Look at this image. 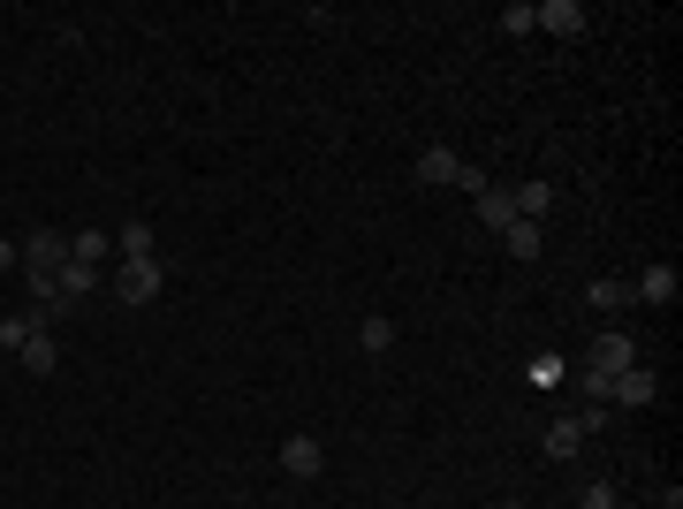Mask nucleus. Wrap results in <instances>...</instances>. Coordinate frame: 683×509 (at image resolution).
<instances>
[{
	"instance_id": "obj_5",
	"label": "nucleus",
	"mask_w": 683,
	"mask_h": 509,
	"mask_svg": "<svg viewBox=\"0 0 683 509\" xmlns=\"http://www.w3.org/2000/svg\"><path fill=\"white\" fill-rule=\"evenodd\" d=\"M122 304H152L160 297V258H122Z\"/></svg>"
},
{
	"instance_id": "obj_9",
	"label": "nucleus",
	"mask_w": 683,
	"mask_h": 509,
	"mask_svg": "<svg viewBox=\"0 0 683 509\" xmlns=\"http://www.w3.org/2000/svg\"><path fill=\"white\" fill-rule=\"evenodd\" d=\"M69 258H77V266H91V274H99V266L115 258V236H107V228H77V236H69Z\"/></svg>"
},
{
	"instance_id": "obj_22",
	"label": "nucleus",
	"mask_w": 683,
	"mask_h": 509,
	"mask_svg": "<svg viewBox=\"0 0 683 509\" xmlns=\"http://www.w3.org/2000/svg\"><path fill=\"white\" fill-rule=\"evenodd\" d=\"M502 509H524V502H502Z\"/></svg>"
},
{
	"instance_id": "obj_17",
	"label": "nucleus",
	"mask_w": 683,
	"mask_h": 509,
	"mask_svg": "<svg viewBox=\"0 0 683 509\" xmlns=\"http://www.w3.org/2000/svg\"><path fill=\"white\" fill-rule=\"evenodd\" d=\"M532 31H540V23H532V0H509V8H502V39H532Z\"/></svg>"
},
{
	"instance_id": "obj_6",
	"label": "nucleus",
	"mask_w": 683,
	"mask_h": 509,
	"mask_svg": "<svg viewBox=\"0 0 683 509\" xmlns=\"http://www.w3.org/2000/svg\"><path fill=\"white\" fill-rule=\"evenodd\" d=\"M281 471H289V479H319V471H327V449H319L311 433H289V441H281Z\"/></svg>"
},
{
	"instance_id": "obj_7",
	"label": "nucleus",
	"mask_w": 683,
	"mask_h": 509,
	"mask_svg": "<svg viewBox=\"0 0 683 509\" xmlns=\"http://www.w3.org/2000/svg\"><path fill=\"white\" fill-rule=\"evenodd\" d=\"M532 23L555 31V39H577V31H585V8H577V0H532Z\"/></svg>"
},
{
	"instance_id": "obj_12",
	"label": "nucleus",
	"mask_w": 683,
	"mask_h": 509,
	"mask_svg": "<svg viewBox=\"0 0 683 509\" xmlns=\"http://www.w3.org/2000/svg\"><path fill=\"white\" fill-rule=\"evenodd\" d=\"M631 297H645V304H676V266H645L639 282H631Z\"/></svg>"
},
{
	"instance_id": "obj_2",
	"label": "nucleus",
	"mask_w": 683,
	"mask_h": 509,
	"mask_svg": "<svg viewBox=\"0 0 683 509\" xmlns=\"http://www.w3.org/2000/svg\"><path fill=\"white\" fill-rule=\"evenodd\" d=\"M418 183H456V190H471V198L486 190V175L471 168L456 145H426V153H418Z\"/></svg>"
},
{
	"instance_id": "obj_18",
	"label": "nucleus",
	"mask_w": 683,
	"mask_h": 509,
	"mask_svg": "<svg viewBox=\"0 0 683 509\" xmlns=\"http://www.w3.org/2000/svg\"><path fill=\"white\" fill-rule=\"evenodd\" d=\"M357 342H365L373 358H380V350H395V320H365V327H357Z\"/></svg>"
},
{
	"instance_id": "obj_20",
	"label": "nucleus",
	"mask_w": 683,
	"mask_h": 509,
	"mask_svg": "<svg viewBox=\"0 0 683 509\" xmlns=\"http://www.w3.org/2000/svg\"><path fill=\"white\" fill-rule=\"evenodd\" d=\"M577 509H615V487H607V479H593V487H585V502Z\"/></svg>"
},
{
	"instance_id": "obj_15",
	"label": "nucleus",
	"mask_w": 683,
	"mask_h": 509,
	"mask_svg": "<svg viewBox=\"0 0 683 509\" xmlns=\"http://www.w3.org/2000/svg\"><path fill=\"white\" fill-rule=\"evenodd\" d=\"M115 252H122V258H152V221H122Z\"/></svg>"
},
{
	"instance_id": "obj_3",
	"label": "nucleus",
	"mask_w": 683,
	"mask_h": 509,
	"mask_svg": "<svg viewBox=\"0 0 683 509\" xmlns=\"http://www.w3.org/2000/svg\"><path fill=\"white\" fill-rule=\"evenodd\" d=\"M23 258H31V290L46 297V282L61 274V258H69V244H61L53 228H39V236H23Z\"/></svg>"
},
{
	"instance_id": "obj_13",
	"label": "nucleus",
	"mask_w": 683,
	"mask_h": 509,
	"mask_svg": "<svg viewBox=\"0 0 683 509\" xmlns=\"http://www.w3.org/2000/svg\"><path fill=\"white\" fill-rule=\"evenodd\" d=\"M478 221H486V228L502 236V228L516 221V198H509V190H494V183H486V190H478Z\"/></svg>"
},
{
	"instance_id": "obj_19",
	"label": "nucleus",
	"mask_w": 683,
	"mask_h": 509,
	"mask_svg": "<svg viewBox=\"0 0 683 509\" xmlns=\"http://www.w3.org/2000/svg\"><path fill=\"white\" fill-rule=\"evenodd\" d=\"M524 373H532V381H540V388H555V381H562V358H532Z\"/></svg>"
},
{
	"instance_id": "obj_11",
	"label": "nucleus",
	"mask_w": 683,
	"mask_h": 509,
	"mask_svg": "<svg viewBox=\"0 0 683 509\" xmlns=\"http://www.w3.org/2000/svg\"><path fill=\"white\" fill-rule=\"evenodd\" d=\"M516 198V221H540L547 228V213H555V183H524V190H509Z\"/></svg>"
},
{
	"instance_id": "obj_16",
	"label": "nucleus",
	"mask_w": 683,
	"mask_h": 509,
	"mask_svg": "<svg viewBox=\"0 0 683 509\" xmlns=\"http://www.w3.org/2000/svg\"><path fill=\"white\" fill-rule=\"evenodd\" d=\"M585 297L600 304V312H623V304H631V282H615V274H600L593 290H585Z\"/></svg>"
},
{
	"instance_id": "obj_8",
	"label": "nucleus",
	"mask_w": 683,
	"mask_h": 509,
	"mask_svg": "<svg viewBox=\"0 0 683 509\" xmlns=\"http://www.w3.org/2000/svg\"><path fill=\"white\" fill-rule=\"evenodd\" d=\"M16 365H23L31 381H46V373L61 365V342H53V335H46V327H39V335H31V342H23V350H16Z\"/></svg>"
},
{
	"instance_id": "obj_10",
	"label": "nucleus",
	"mask_w": 683,
	"mask_h": 509,
	"mask_svg": "<svg viewBox=\"0 0 683 509\" xmlns=\"http://www.w3.org/2000/svg\"><path fill=\"white\" fill-rule=\"evenodd\" d=\"M502 252L509 258H540L547 252V228H540V221H509V228H502Z\"/></svg>"
},
{
	"instance_id": "obj_4",
	"label": "nucleus",
	"mask_w": 683,
	"mask_h": 509,
	"mask_svg": "<svg viewBox=\"0 0 683 509\" xmlns=\"http://www.w3.org/2000/svg\"><path fill=\"white\" fill-rule=\"evenodd\" d=\"M653 395H661V373H653V365H631V373L607 381V403H623V411H645Z\"/></svg>"
},
{
	"instance_id": "obj_21",
	"label": "nucleus",
	"mask_w": 683,
	"mask_h": 509,
	"mask_svg": "<svg viewBox=\"0 0 683 509\" xmlns=\"http://www.w3.org/2000/svg\"><path fill=\"white\" fill-rule=\"evenodd\" d=\"M8 266H16V244H0V274H8Z\"/></svg>"
},
{
	"instance_id": "obj_14",
	"label": "nucleus",
	"mask_w": 683,
	"mask_h": 509,
	"mask_svg": "<svg viewBox=\"0 0 683 509\" xmlns=\"http://www.w3.org/2000/svg\"><path fill=\"white\" fill-rule=\"evenodd\" d=\"M39 327H46V312H23V320H0V350L16 358V350H23V342L39 335Z\"/></svg>"
},
{
	"instance_id": "obj_1",
	"label": "nucleus",
	"mask_w": 683,
	"mask_h": 509,
	"mask_svg": "<svg viewBox=\"0 0 683 509\" xmlns=\"http://www.w3.org/2000/svg\"><path fill=\"white\" fill-rule=\"evenodd\" d=\"M631 365H639V350H631V335H623V327H600L593 358H585V373H577V388H585V403H607V381H615V373H631Z\"/></svg>"
}]
</instances>
